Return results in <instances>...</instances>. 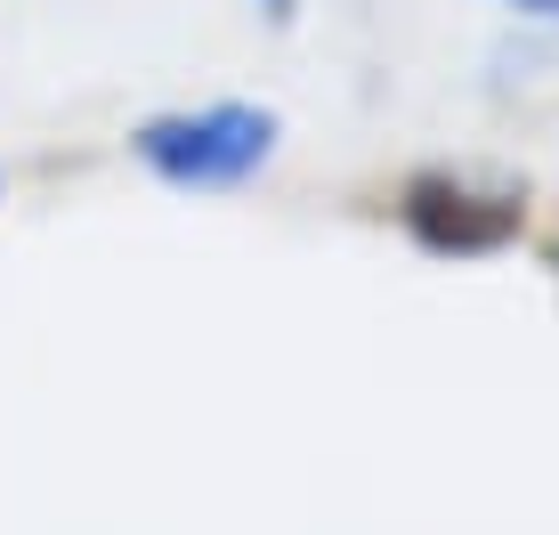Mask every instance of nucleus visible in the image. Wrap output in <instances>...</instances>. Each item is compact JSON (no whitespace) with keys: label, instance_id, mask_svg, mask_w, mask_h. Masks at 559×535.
<instances>
[{"label":"nucleus","instance_id":"nucleus-3","mask_svg":"<svg viewBox=\"0 0 559 535\" xmlns=\"http://www.w3.org/2000/svg\"><path fill=\"white\" fill-rule=\"evenodd\" d=\"M495 9H511V16H527V25H559V0H495Z\"/></svg>","mask_w":559,"mask_h":535},{"label":"nucleus","instance_id":"nucleus-2","mask_svg":"<svg viewBox=\"0 0 559 535\" xmlns=\"http://www.w3.org/2000/svg\"><path fill=\"white\" fill-rule=\"evenodd\" d=\"M397 219H406V236L438 260H487V252H503V243H519L527 203L495 195V187H471V179H447V170H421L406 195H397Z\"/></svg>","mask_w":559,"mask_h":535},{"label":"nucleus","instance_id":"nucleus-4","mask_svg":"<svg viewBox=\"0 0 559 535\" xmlns=\"http://www.w3.org/2000/svg\"><path fill=\"white\" fill-rule=\"evenodd\" d=\"M252 9L267 16V25H293V16H300V0H252Z\"/></svg>","mask_w":559,"mask_h":535},{"label":"nucleus","instance_id":"nucleus-5","mask_svg":"<svg viewBox=\"0 0 559 535\" xmlns=\"http://www.w3.org/2000/svg\"><path fill=\"white\" fill-rule=\"evenodd\" d=\"M0 203H9V179H0Z\"/></svg>","mask_w":559,"mask_h":535},{"label":"nucleus","instance_id":"nucleus-1","mask_svg":"<svg viewBox=\"0 0 559 535\" xmlns=\"http://www.w3.org/2000/svg\"><path fill=\"white\" fill-rule=\"evenodd\" d=\"M276 106L260 98H211V106H170V114H146L130 130V163L146 179H163L170 195H236L252 187L267 163H276Z\"/></svg>","mask_w":559,"mask_h":535}]
</instances>
